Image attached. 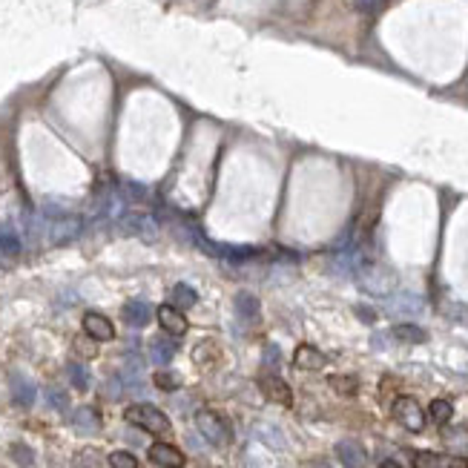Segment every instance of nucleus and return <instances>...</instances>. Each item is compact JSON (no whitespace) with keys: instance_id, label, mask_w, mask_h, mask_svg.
Segmentation results:
<instances>
[{"instance_id":"7ed1b4c3","label":"nucleus","mask_w":468,"mask_h":468,"mask_svg":"<svg viewBox=\"0 0 468 468\" xmlns=\"http://www.w3.org/2000/svg\"><path fill=\"white\" fill-rule=\"evenodd\" d=\"M391 414L408 431H422L425 428V411L420 408V403L414 397H397L394 405H391Z\"/></svg>"},{"instance_id":"412c9836","label":"nucleus","mask_w":468,"mask_h":468,"mask_svg":"<svg viewBox=\"0 0 468 468\" xmlns=\"http://www.w3.org/2000/svg\"><path fill=\"white\" fill-rule=\"evenodd\" d=\"M328 382H331V388H334L336 394H348L351 397V394L359 391V379L356 376H331Z\"/></svg>"},{"instance_id":"aec40b11","label":"nucleus","mask_w":468,"mask_h":468,"mask_svg":"<svg viewBox=\"0 0 468 468\" xmlns=\"http://www.w3.org/2000/svg\"><path fill=\"white\" fill-rule=\"evenodd\" d=\"M196 290L190 287V284H176L173 287V304L179 307V310H184V307H193L196 304Z\"/></svg>"},{"instance_id":"a211bd4d","label":"nucleus","mask_w":468,"mask_h":468,"mask_svg":"<svg viewBox=\"0 0 468 468\" xmlns=\"http://www.w3.org/2000/svg\"><path fill=\"white\" fill-rule=\"evenodd\" d=\"M127 230L141 233L144 239H155V233H159V227H155V218H152V216H129V218H127Z\"/></svg>"},{"instance_id":"393cba45","label":"nucleus","mask_w":468,"mask_h":468,"mask_svg":"<svg viewBox=\"0 0 468 468\" xmlns=\"http://www.w3.org/2000/svg\"><path fill=\"white\" fill-rule=\"evenodd\" d=\"M279 356H282V353H279L276 345H267V348H265V362H267V365H279Z\"/></svg>"},{"instance_id":"6ab92c4d","label":"nucleus","mask_w":468,"mask_h":468,"mask_svg":"<svg viewBox=\"0 0 468 468\" xmlns=\"http://www.w3.org/2000/svg\"><path fill=\"white\" fill-rule=\"evenodd\" d=\"M451 414H454V405H451L448 400H434V403L428 405V417H431L437 425H445V422L451 420Z\"/></svg>"},{"instance_id":"cd10ccee","label":"nucleus","mask_w":468,"mask_h":468,"mask_svg":"<svg viewBox=\"0 0 468 468\" xmlns=\"http://www.w3.org/2000/svg\"><path fill=\"white\" fill-rule=\"evenodd\" d=\"M382 468H400L397 462H391V459H388V462H382Z\"/></svg>"},{"instance_id":"b1692460","label":"nucleus","mask_w":468,"mask_h":468,"mask_svg":"<svg viewBox=\"0 0 468 468\" xmlns=\"http://www.w3.org/2000/svg\"><path fill=\"white\" fill-rule=\"evenodd\" d=\"M152 382H155V388H161V391H176V388H179V376L167 373V371H159L152 376Z\"/></svg>"},{"instance_id":"f3484780","label":"nucleus","mask_w":468,"mask_h":468,"mask_svg":"<svg viewBox=\"0 0 468 468\" xmlns=\"http://www.w3.org/2000/svg\"><path fill=\"white\" fill-rule=\"evenodd\" d=\"M391 336L400 339V342H405V345H422L428 339V334L422 328H417V325H397L391 331Z\"/></svg>"},{"instance_id":"a878e982","label":"nucleus","mask_w":468,"mask_h":468,"mask_svg":"<svg viewBox=\"0 0 468 468\" xmlns=\"http://www.w3.org/2000/svg\"><path fill=\"white\" fill-rule=\"evenodd\" d=\"M72 376H75V385H87V371H81V368H78V365H72Z\"/></svg>"},{"instance_id":"9d476101","label":"nucleus","mask_w":468,"mask_h":468,"mask_svg":"<svg viewBox=\"0 0 468 468\" xmlns=\"http://www.w3.org/2000/svg\"><path fill=\"white\" fill-rule=\"evenodd\" d=\"M325 353L314 345H299L296 353H293V365L302 368V371H322L325 368Z\"/></svg>"},{"instance_id":"2eb2a0df","label":"nucleus","mask_w":468,"mask_h":468,"mask_svg":"<svg viewBox=\"0 0 468 468\" xmlns=\"http://www.w3.org/2000/svg\"><path fill=\"white\" fill-rule=\"evenodd\" d=\"M193 356H196V365H201V368H216L218 362H221V348L213 342V339H204L196 351H193Z\"/></svg>"},{"instance_id":"9b49d317","label":"nucleus","mask_w":468,"mask_h":468,"mask_svg":"<svg viewBox=\"0 0 468 468\" xmlns=\"http://www.w3.org/2000/svg\"><path fill=\"white\" fill-rule=\"evenodd\" d=\"M336 457L345 462V468H362V465L368 462L365 448H362L356 440H342V442H336Z\"/></svg>"},{"instance_id":"ddd939ff","label":"nucleus","mask_w":468,"mask_h":468,"mask_svg":"<svg viewBox=\"0 0 468 468\" xmlns=\"http://www.w3.org/2000/svg\"><path fill=\"white\" fill-rule=\"evenodd\" d=\"M176 348L179 345L173 339H167V336H152V342H149V359L155 365H170L173 356H176Z\"/></svg>"},{"instance_id":"f03ea898","label":"nucleus","mask_w":468,"mask_h":468,"mask_svg":"<svg viewBox=\"0 0 468 468\" xmlns=\"http://www.w3.org/2000/svg\"><path fill=\"white\" fill-rule=\"evenodd\" d=\"M196 425H198V434H201L210 445H227V442L233 440L230 425H227L216 411H198V414H196Z\"/></svg>"},{"instance_id":"4be33fe9","label":"nucleus","mask_w":468,"mask_h":468,"mask_svg":"<svg viewBox=\"0 0 468 468\" xmlns=\"http://www.w3.org/2000/svg\"><path fill=\"white\" fill-rule=\"evenodd\" d=\"M110 468H138V459L129 451H112L110 454Z\"/></svg>"},{"instance_id":"f8f14e48","label":"nucleus","mask_w":468,"mask_h":468,"mask_svg":"<svg viewBox=\"0 0 468 468\" xmlns=\"http://www.w3.org/2000/svg\"><path fill=\"white\" fill-rule=\"evenodd\" d=\"M385 307H388V314H408L411 317V314H422V299L414 293H397L385 302Z\"/></svg>"},{"instance_id":"39448f33","label":"nucleus","mask_w":468,"mask_h":468,"mask_svg":"<svg viewBox=\"0 0 468 468\" xmlns=\"http://www.w3.org/2000/svg\"><path fill=\"white\" fill-rule=\"evenodd\" d=\"M259 388H262V394H265L270 403L284 405V408L293 405V391H290V385H287L284 379H279L276 373H262V376H259Z\"/></svg>"},{"instance_id":"423d86ee","label":"nucleus","mask_w":468,"mask_h":468,"mask_svg":"<svg viewBox=\"0 0 468 468\" xmlns=\"http://www.w3.org/2000/svg\"><path fill=\"white\" fill-rule=\"evenodd\" d=\"M414 468H468V459L437 451H414Z\"/></svg>"},{"instance_id":"c85d7f7f","label":"nucleus","mask_w":468,"mask_h":468,"mask_svg":"<svg viewBox=\"0 0 468 468\" xmlns=\"http://www.w3.org/2000/svg\"><path fill=\"white\" fill-rule=\"evenodd\" d=\"M310 468H331V465H328V462H314Z\"/></svg>"},{"instance_id":"dca6fc26","label":"nucleus","mask_w":468,"mask_h":468,"mask_svg":"<svg viewBox=\"0 0 468 468\" xmlns=\"http://www.w3.org/2000/svg\"><path fill=\"white\" fill-rule=\"evenodd\" d=\"M236 314L242 317V319H248V322H253V319H259V299L253 296V293H239L236 296Z\"/></svg>"},{"instance_id":"0eeeda50","label":"nucleus","mask_w":468,"mask_h":468,"mask_svg":"<svg viewBox=\"0 0 468 468\" xmlns=\"http://www.w3.org/2000/svg\"><path fill=\"white\" fill-rule=\"evenodd\" d=\"M147 454H149V459L155 462V465H161V468H181L187 459H184V454L176 448V445H170V442H152L149 448H147Z\"/></svg>"},{"instance_id":"6e6552de","label":"nucleus","mask_w":468,"mask_h":468,"mask_svg":"<svg viewBox=\"0 0 468 468\" xmlns=\"http://www.w3.org/2000/svg\"><path fill=\"white\" fill-rule=\"evenodd\" d=\"M84 334L92 336L95 342H110V339H115V328H112V322H110L104 314H95V310L84 314Z\"/></svg>"},{"instance_id":"5701e85b","label":"nucleus","mask_w":468,"mask_h":468,"mask_svg":"<svg viewBox=\"0 0 468 468\" xmlns=\"http://www.w3.org/2000/svg\"><path fill=\"white\" fill-rule=\"evenodd\" d=\"M72 348H75V353H78V356H84V359H92V356L98 353V348H95V339H92V336H78Z\"/></svg>"},{"instance_id":"f257e3e1","label":"nucleus","mask_w":468,"mask_h":468,"mask_svg":"<svg viewBox=\"0 0 468 468\" xmlns=\"http://www.w3.org/2000/svg\"><path fill=\"white\" fill-rule=\"evenodd\" d=\"M124 420L141 431H149V434H167L170 431V420L164 411H159L155 405H147V403H138V405H129L124 411Z\"/></svg>"},{"instance_id":"4468645a","label":"nucleus","mask_w":468,"mask_h":468,"mask_svg":"<svg viewBox=\"0 0 468 468\" xmlns=\"http://www.w3.org/2000/svg\"><path fill=\"white\" fill-rule=\"evenodd\" d=\"M124 319L132 325V328H144L149 319H152V307L141 299H132L124 304Z\"/></svg>"},{"instance_id":"bb28decb","label":"nucleus","mask_w":468,"mask_h":468,"mask_svg":"<svg viewBox=\"0 0 468 468\" xmlns=\"http://www.w3.org/2000/svg\"><path fill=\"white\" fill-rule=\"evenodd\" d=\"M353 4H356L359 12H371V9L376 6V0H353Z\"/></svg>"},{"instance_id":"20e7f679","label":"nucleus","mask_w":468,"mask_h":468,"mask_svg":"<svg viewBox=\"0 0 468 468\" xmlns=\"http://www.w3.org/2000/svg\"><path fill=\"white\" fill-rule=\"evenodd\" d=\"M394 273L385 270L379 265H362L359 267V284L368 290V293H388L394 287Z\"/></svg>"},{"instance_id":"1a4fd4ad","label":"nucleus","mask_w":468,"mask_h":468,"mask_svg":"<svg viewBox=\"0 0 468 468\" xmlns=\"http://www.w3.org/2000/svg\"><path fill=\"white\" fill-rule=\"evenodd\" d=\"M155 314H159V322H161V328H164L167 334H173V336H184V334H187L190 325H187L184 314H181L176 304H161L159 310H155Z\"/></svg>"}]
</instances>
